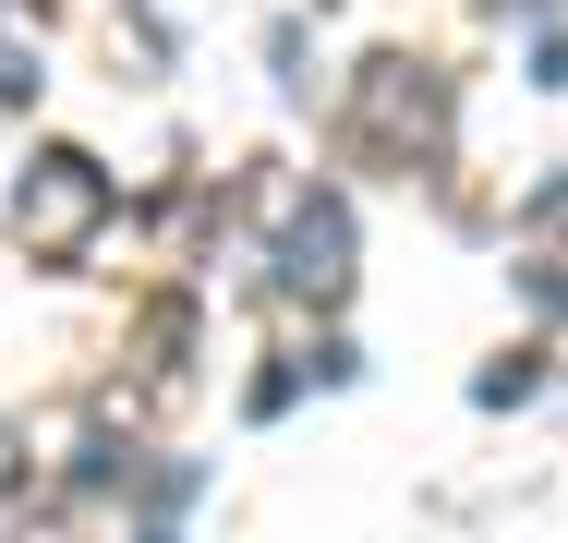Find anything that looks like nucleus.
Returning a JSON list of instances; mask_svg holds the SVG:
<instances>
[{
    "mask_svg": "<svg viewBox=\"0 0 568 543\" xmlns=\"http://www.w3.org/2000/svg\"><path fill=\"white\" fill-rule=\"evenodd\" d=\"M12 217H24L37 242H85V229L110 217V170H98L85 145H37V170H24Z\"/></svg>",
    "mask_w": 568,
    "mask_h": 543,
    "instance_id": "nucleus-1",
    "label": "nucleus"
},
{
    "mask_svg": "<svg viewBox=\"0 0 568 543\" xmlns=\"http://www.w3.org/2000/svg\"><path fill=\"white\" fill-rule=\"evenodd\" d=\"M339 254H351L339 206H315L303 229H291V242H278V278H291V290H303V278H315V290H339Z\"/></svg>",
    "mask_w": 568,
    "mask_h": 543,
    "instance_id": "nucleus-2",
    "label": "nucleus"
},
{
    "mask_svg": "<svg viewBox=\"0 0 568 543\" xmlns=\"http://www.w3.org/2000/svg\"><path fill=\"white\" fill-rule=\"evenodd\" d=\"M532 387H545V375H532V350H520V362H496V375H471V399H484V411H508V399H532Z\"/></svg>",
    "mask_w": 568,
    "mask_h": 543,
    "instance_id": "nucleus-3",
    "label": "nucleus"
}]
</instances>
